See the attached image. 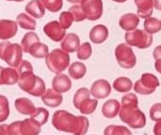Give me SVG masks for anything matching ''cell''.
<instances>
[{
    "mask_svg": "<svg viewBox=\"0 0 161 135\" xmlns=\"http://www.w3.org/2000/svg\"><path fill=\"white\" fill-rule=\"evenodd\" d=\"M154 133L156 135H161V120L158 121L154 126Z\"/></svg>",
    "mask_w": 161,
    "mask_h": 135,
    "instance_id": "40",
    "label": "cell"
},
{
    "mask_svg": "<svg viewBox=\"0 0 161 135\" xmlns=\"http://www.w3.org/2000/svg\"><path fill=\"white\" fill-rule=\"evenodd\" d=\"M52 87L59 93H65L72 88V81L66 74L58 73L53 78Z\"/></svg>",
    "mask_w": 161,
    "mask_h": 135,
    "instance_id": "17",
    "label": "cell"
},
{
    "mask_svg": "<svg viewBox=\"0 0 161 135\" xmlns=\"http://www.w3.org/2000/svg\"><path fill=\"white\" fill-rule=\"evenodd\" d=\"M108 38V29L104 24H97L90 31V39L95 44H101Z\"/></svg>",
    "mask_w": 161,
    "mask_h": 135,
    "instance_id": "18",
    "label": "cell"
},
{
    "mask_svg": "<svg viewBox=\"0 0 161 135\" xmlns=\"http://www.w3.org/2000/svg\"><path fill=\"white\" fill-rule=\"evenodd\" d=\"M121 104L117 100L107 101L102 107V114L107 118H114L119 115Z\"/></svg>",
    "mask_w": 161,
    "mask_h": 135,
    "instance_id": "23",
    "label": "cell"
},
{
    "mask_svg": "<svg viewBox=\"0 0 161 135\" xmlns=\"http://www.w3.org/2000/svg\"><path fill=\"white\" fill-rule=\"evenodd\" d=\"M81 7L90 21H96L101 18L103 14L102 0H82Z\"/></svg>",
    "mask_w": 161,
    "mask_h": 135,
    "instance_id": "11",
    "label": "cell"
},
{
    "mask_svg": "<svg viewBox=\"0 0 161 135\" xmlns=\"http://www.w3.org/2000/svg\"><path fill=\"white\" fill-rule=\"evenodd\" d=\"M115 57L119 66L123 69H133L137 63V57L127 43H121L115 49Z\"/></svg>",
    "mask_w": 161,
    "mask_h": 135,
    "instance_id": "9",
    "label": "cell"
},
{
    "mask_svg": "<svg viewBox=\"0 0 161 135\" xmlns=\"http://www.w3.org/2000/svg\"><path fill=\"white\" fill-rule=\"evenodd\" d=\"M16 22L23 29L31 31L36 29V21L25 13H20L16 18Z\"/></svg>",
    "mask_w": 161,
    "mask_h": 135,
    "instance_id": "28",
    "label": "cell"
},
{
    "mask_svg": "<svg viewBox=\"0 0 161 135\" xmlns=\"http://www.w3.org/2000/svg\"><path fill=\"white\" fill-rule=\"evenodd\" d=\"M91 90L86 87L79 88L74 96L73 103L76 109L80 111L83 115L93 114L97 108V99H91Z\"/></svg>",
    "mask_w": 161,
    "mask_h": 135,
    "instance_id": "6",
    "label": "cell"
},
{
    "mask_svg": "<svg viewBox=\"0 0 161 135\" xmlns=\"http://www.w3.org/2000/svg\"><path fill=\"white\" fill-rule=\"evenodd\" d=\"M28 54H30V55L35 58H45L49 54V49L46 44L42 43L41 41H37L30 47Z\"/></svg>",
    "mask_w": 161,
    "mask_h": 135,
    "instance_id": "25",
    "label": "cell"
},
{
    "mask_svg": "<svg viewBox=\"0 0 161 135\" xmlns=\"http://www.w3.org/2000/svg\"><path fill=\"white\" fill-rule=\"evenodd\" d=\"M42 125L33 117L25 118L23 121H15L9 125L0 126L1 135H37L42 131Z\"/></svg>",
    "mask_w": 161,
    "mask_h": 135,
    "instance_id": "3",
    "label": "cell"
},
{
    "mask_svg": "<svg viewBox=\"0 0 161 135\" xmlns=\"http://www.w3.org/2000/svg\"><path fill=\"white\" fill-rule=\"evenodd\" d=\"M31 117H33L35 120H37L42 126H43L44 124H46L48 117H49V112L45 109V108H36V111L34 112V114L32 116H30Z\"/></svg>",
    "mask_w": 161,
    "mask_h": 135,
    "instance_id": "33",
    "label": "cell"
},
{
    "mask_svg": "<svg viewBox=\"0 0 161 135\" xmlns=\"http://www.w3.org/2000/svg\"><path fill=\"white\" fill-rule=\"evenodd\" d=\"M131 133V131H129L126 127L118 125H109L104 131V134L106 135H130Z\"/></svg>",
    "mask_w": 161,
    "mask_h": 135,
    "instance_id": "31",
    "label": "cell"
},
{
    "mask_svg": "<svg viewBox=\"0 0 161 135\" xmlns=\"http://www.w3.org/2000/svg\"><path fill=\"white\" fill-rule=\"evenodd\" d=\"M44 8L51 12H58L63 6L62 0H41Z\"/></svg>",
    "mask_w": 161,
    "mask_h": 135,
    "instance_id": "35",
    "label": "cell"
},
{
    "mask_svg": "<svg viewBox=\"0 0 161 135\" xmlns=\"http://www.w3.org/2000/svg\"><path fill=\"white\" fill-rule=\"evenodd\" d=\"M150 118L153 121H160L161 120V103L154 104L150 109Z\"/></svg>",
    "mask_w": 161,
    "mask_h": 135,
    "instance_id": "38",
    "label": "cell"
},
{
    "mask_svg": "<svg viewBox=\"0 0 161 135\" xmlns=\"http://www.w3.org/2000/svg\"><path fill=\"white\" fill-rule=\"evenodd\" d=\"M8 1H14V2H22L24 0H8Z\"/></svg>",
    "mask_w": 161,
    "mask_h": 135,
    "instance_id": "45",
    "label": "cell"
},
{
    "mask_svg": "<svg viewBox=\"0 0 161 135\" xmlns=\"http://www.w3.org/2000/svg\"><path fill=\"white\" fill-rule=\"evenodd\" d=\"M91 93L94 99H97V100L106 99L111 93V86L109 82L105 79L96 80L92 85Z\"/></svg>",
    "mask_w": 161,
    "mask_h": 135,
    "instance_id": "13",
    "label": "cell"
},
{
    "mask_svg": "<svg viewBox=\"0 0 161 135\" xmlns=\"http://www.w3.org/2000/svg\"><path fill=\"white\" fill-rule=\"evenodd\" d=\"M52 125L59 132L82 135L88 132L90 122L84 116H74L65 110H58L53 115Z\"/></svg>",
    "mask_w": 161,
    "mask_h": 135,
    "instance_id": "1",
    "label": "cell"
},
{
    "mask_svg": "<svg viewBox=\"0 0 161 135\" xmlns=\"http://www.w3.org/2000/svg\"><path fill=\"white\" fill-rule=\"evenodd\" d=\"M125 39L130 46H135L139 49H147L153 43L152 34L148 33L145 29H134L127 31L125 35Z\"/></svg>",
    "mask_w": 161,
    "mask_h": 135,
    "instance_id": "8",
    "label": "cell"
},
{
    "mask_svg": "<svg viewBox=\"0 0 161 135\" xmlns=\"http://www.w3.org/2000/svg\"><path fill=\"white\" fill-rule=\"evenodd\" d=\"M133 87V83L128 77L121 76L113 82V88L120 93H126Z\"/></svg>",
    "mask_w": 161,
    "mask_h": 135,
    "instance_id": "26",
    "label": "cell"
},
{
    "mask_svg": "<svg viewBox=\"0 0 161 135\" xmlns=\"http://www.w3.org/2000/svg\"><path fill=\"white\" fill-rule=\"evenodd\" d=\"M155 68H156V70H157L158 73H160L161 74V59H157V60H156Z\"/></svg>",
    "mask_w": 161,
    "mask_h": 135,
    "instance_id": "41",
    "label": "cell"
},
{
    "mask_svg": "<svg viewBox=\"0 0 161 135\" xmlns=\"http://www.w3.org/2000/svg\"><path fill=\"white\" fill-rule=\"evenodd\" d=\"M155 8L158 10H161V0H154Z\"/></svg>",
    "mask_w": 161,
    "mask_h": 135,
    "instance_id": "42",
    "label": "cell"
},
{
    "mask_svg": "<svg viewBox=\"0 0 161 135\" xmlns=\"http://www.w3.org/2000/svg\"><path fill=\"white\" fill-rule=\"evenodd\" d=\"M69 11L72 13V15L74 16V19L75 22H82L85 19H87L86 14L81 7V5L79 6L78 4H75V6H72L69 8Z\"/></svg>",
    "mask_w": 161,
    "mask_h": 135,
    "instance_id": "36",
    "label": "cell"
},
{
    "mask_svg": "<svg viewBox=\"0 0 161 135\" xmlns=\"http://www.w3.org/2000/svg\"><path fill=\"white\" fill-rule=\"evenodd\" d=\"M65 30L59 22L58 21H52L47 23L44 26H43V32L44 34L51 39L54 41H60L64 39V37L66 36L65 34Z\"/></svg>",
    "mask_w": 161,
    "mask_h": 135,
    "instance_id": "12",
    "label": "cell"
},
{
    "mask_svg": "<svg viewBox=\"0 0 161 135\" xmlns=\"http://www.w3.org/2000/svg\"><path fill=\"white\" fill-rule=\"evenodd\" d=\"M9 116L8 101L5 96H0V122H4Z\"/></svg>",
    "mask_w": 161,
    "mask_h": 135,
    "instance_id": "34",
    "label": "cell"
},
{
    "mask_svg": "<svg viewBox=\"0 0 161 135\" xmlns=\"http://www.w3.org/2000/svg\"><path fill=\"white\" fill-rule=\"evenodd\" d=\"M86 72H87L86 65L83 64L82 62H74L69 67V75L75 80H79L83 78Z\"/></svg>",
    "mask_w": 161,
    "mask_h": 135,
    "instance_id": "27",
    "label": "cell"
},
{
    "mask_svg": "<svg viewBox=\"0 0 161 135\" xmlns=\"http://www.w3.org/2000/svg\"><path fill=\"white\" fill-rule=\"evenodd\" d=\"M18 23L12 20L0 21V39L6 40L13 38L18 31Z\"/></svg>",
    "mask_w": 161,
    "mask_h": 135,
    "instance_id": "14",
    "label": "cell"
},
{
    "mask_svg": "<svg viewBox=\"0 0 161 135\" xmlns=\"http://www.w3.org/2000/svg\"><path fill=\"white\" fill-rule=\"evenodd\" d=\"M79 45H80V39L75 33H68L61 40V44H60L61 48L68 53H74L77 51Z\"/></svg>",
    "mask_w": 161,
    "mask_h": 135,
    "instance_id": "21",
    "label": "cell"
},
{
    "mask_svg": "<svg viewBox=\"0 0 161 135\" xmlns=\"http://www.w3.org/2000/svg\"><path fill=\"white\" fill-rule=\"evenodd\" d=\"M137 6V14L141 18H149L154 11V0H134Z\"/></svg>",
    "mask_w": 161,
    "mask_h": 135,
    "instance_id": "20",
    "label": "cell"
},
{
    "mask_svg": "<svg viewBox=\"0 0 161 135\" xmlns=\"http://www.w3.org/2000/svg\"><path fill=\"white\" fill-rule=\"evenodd\" d=\"M45 63L48 70L56 74L63 72L70 65L69 53L61 49H54L45 57Z\"/></svg>",
    "mask_w": 161,
    "mask_h": 135,
    "instance_id": "5",
    "label": "cell"
},
{
    "mask_svg": "<svg viewBox=\"0 0 161 135\" xmlns=\"http://www.w3.org/2000/svg\"><path fill=\"white\" fill-rule=\"evenodd\" d=\"M159 85V81L156 75L152 73H143L141 79L135 83L134 90L141 95H150L156 91Z\"/></svg>",
    "mask_w": 161,
    "mask_h": 135,
    "instance_id": "10",
    "label": "cell"
},
{
    "mask_svg": "<svg viewBox=\"0 0 161 135\" xmlns=\"http://www.w3.org/2000/svg\"><path fill=\"white\" fill-rule=\"evenodd\" d=\"M14 106L17 112L25 116H32L36 111L33 102L26 98H19L14 101Z\"/></svg>",
    "mask_w": 161,
    "mask_h": 135,
    "instance_id": "22",
    "label": "cell"
},
{
    "mask_svg": "<svg viewBox=\"0 0 161 135\" xmlns=\"http://www.w3.org/2000/svg\"><path fill=\"white\" fill-rule=\"evenodd\" d=\"M67 1L70 3H73V4H79L82 2V0H67Z\"/></svg>",
    "mask_w": 161,
    "mask_h": 135,
    "instance_id": "43",
    "label": "cell"
},
{
    "mask_svg": "<svg viewBox=\"0 0 161 135\" xmlns=\"http://www.w3.org/2000/svg\"><path fill=\"white\" fill-rule=\"evenodd\" d=\"M74 21H75L74 16L72 15V13L69 10L63 11L59 15V23L64 29H68L72 25Z\"/></svg>",
    "mask_w": 161,
    "mask_h": 135,
    "instance_id": "37",
    "label": "cell"
},
{
    "mask_svg": "<svg viewBox=\"0 0 161 135\" xmlns=\"http://www.w3.org/2000/svg\"><path fill=\"white\" fill-rule=\"evenodd\" d=\"M143 25H144V29L152 35L159 32L161 30V21L154 17L146 18Z\"/></svg>",
    "mask_w": 161,
    "mask_h": 135,
    "instance_id": "30",
    "label": "cell"
},
{
    "mask_svg": "<svg viewBox=\"0 0 161 135\" xmlns=\"http://www.w3.org/2000/svg\"><path fill=\"white\" fill-rule=\"evenodd\" d=\"M23 48L18 43L3 41L0 43V57L10 67H17L22 61Z\"/></svg>",
    "mask_w": 161,
    "mask_h": 135,
    "instance_id": "7",
    "label": "cell"
},
{
    "mask_svg": "<svg viewBox=\"0 0 161 135\" xmlns=\"http://www.w3.org/2000/svg\"><path fill=\"white\" fill-rule=\"evenodd\" d=\"M153 56H154V58H155L156 60H157V59H161V45L157 46V47L154 49Z\"/></svg>",
    "mask_w": 161,
    "mask_h": 135,
    "instance_id": "39",
    "label": "cell"
},
{
    "mask_svg": "<svg viewBox=\"0 0 161 135\" xmlns=\"http://www.w3.org/2000/svg\"><path fill=\"white\" fill-rule=\"evenodd\" d=\"M37 41H40V39L38 37V35L33 32V31H30V32H27L22 39L21 40V46L24 50V53H26L28 54V51L30 49V47L36 43Z\"/></svg>",
    "mask_w": 161,
    "mask_h": 135,
    "instance_id": "29",
    "label": "cell"
},
{
    "mask_svg": "<svg viewBox=\"0 0 161 135\" xmlns=\"http://www.w3.org/2000/svg\"><path fill=\"white\" fill-rule=\"evenodd\" d=\"M140 23V18L138 14L126 13L121 16L119 20V25L122 29L125 31H131L138 27Z\"/></svg>",
    "mask_w": 161,
    "mask_h": 135,
    "instance_id": "19",
    "label": "cell"
},
{
    "mask_svg": "<svg viewBox=\"0 0 161 135\" xmlns=\"http://www.w3.org/2000/svg\"><path fill=\"white\" fill-rule=\"evenodd\" d=\"M19 71L14 68H4L0 69V85L2 86H12L18 83L19 80Z\"/></svg>",
    "mask_w": 161,
    "mask_h": 135,
    "instance_id": "15",
    "label": "cell"
},
{
    "mask_svg": "<svg viewBox=\"0 0 161 135\" xmlns=\"http://www.w3.org/2000/svg\"><path fill=\"white\" fill-rule=\"evenodd\" d=\"M112 1L117 2V3H124V2H125V1H127V0H112Z\"/></svg>",
    "mask_w": 161,
    "mask_h": 135,
    "instance_id": "44",
    "label": "cell"
},
{
    "mask_svg": "<svg viewBox=\"0 0 161 135\" xmlns=\"http://www.w3.org/2000/svg\"><path fill=\"white\" fill-rule=\"evenodd\" d=\"M138 105L139 100L134 93H128L122 98L119 117L121 121L132 129H142L146 125V117Z\"/></svg>",
    "mask_w": 161,
    "mask_h": 135,
    "instance_id": "2",
    "label": "cell"
},
{
    "mask_svg": "<svg viewBox=\"0 0 161 135\" xmlns=\"http://www.w3.org/2000/svg\"><path fill=\"white\" fill-rule=\"evenodd\" d=\"M25 11L34 18H42L45 13V8L41 0H31L25 6Z\"/></svg>",
    "mask_w": 161,
    "mask_h": 135,
    "instance_id": "24",
    "label": "cell"
},
{
    "mask_svg": "<svg viewBox=\"0 0 161 135\" xmlns=\"http://www.w3.org/2000/svg\"><path fill=\"white\" fill-rule=\"evenodd\" d=\"M18 86L27 94L34 97H42L45 92V84L43 80L33 73V70H26L19 73Z\"/></svg>",
    "mask_w": 161,
    "mask_h": 135,
    "instance_id": "4",
    "label": "cell"
},
{
    "mask_svg": "<svg viewBox=\"0 0 161 135\" xmlns=\"http://www.w3.org/2000/svg\"><path fill=\"white\" fill-rule=\"evenodd\" d=\"M62 101L63 97L61 93L58 92L54 88L46 89L42 96V101L43 102V104L51 108H56L59 106L62 103Z\"/></svg>",
    "mask_w": 161,
    "mask_h": 135,
    "instance_id": "16",
    "label": "cell"
},
{
    "mask_svg": "<svg viewBox=\"0 0 161 135\" xmlns=\"http://www.w3.org/2000/svg\"><path fill=\"white\" fill-rule=\"evenodd\" d=\"M76 55L77 58L80 60H87L91 57L92 54V46L89 42H84L83 44L79 45L77 51H76Z\"/></svg>",
    "mask_w": 161,
    "mask_h": 135,
    "instance_id": "32",
    "label": "cell"
}]
</instances>
